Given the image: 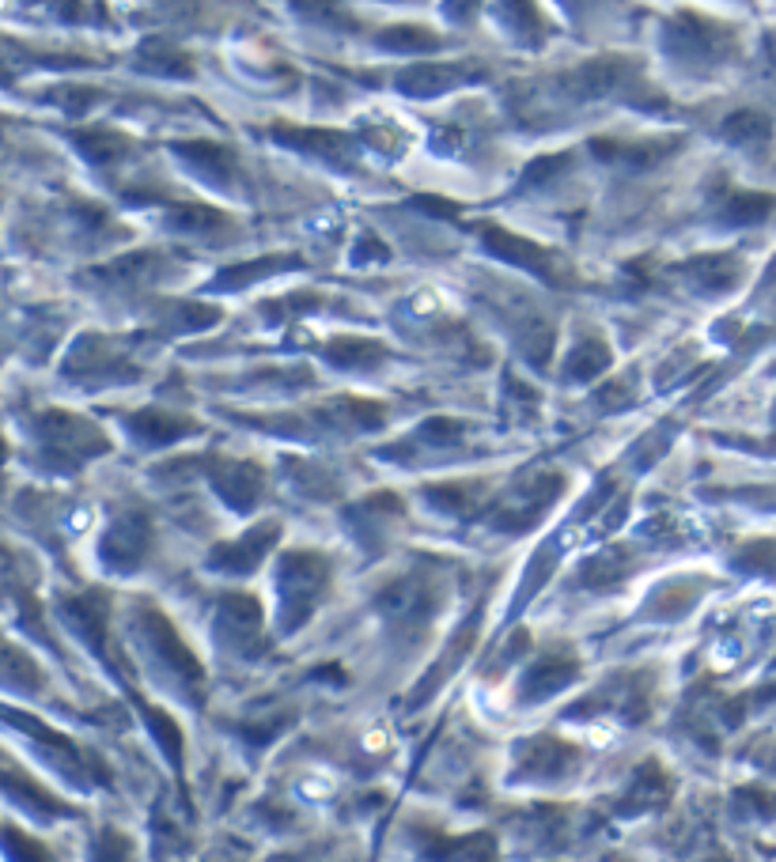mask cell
I'll return each mask as SVG.
<instances>
[{"instance_id": "6da1fadb", "label": "cell", "mask_w": 776, "mask_h": 862, "mask_svg": "<svg viewBox=\"0 0 776 862\" xmlns=\"http://www.w3.org/2000/svg\"><path fill=\"white\" fill-rule=\"evenodd\" d=\"M326 586V564L315 553H293L285 560V602L288 606H315V594Z\"/></svg>"}, {"instance_id": "7a4b0ae2", "label": "cell", "mask_w": 776, "mask_h": 862, "mask_svg": "<svg viewBox=\"0 0 776 862\" xmlns=\"http://www.w3.org/2000/svg\"><path fill=\"white\" fill-rule=\"evenodd\" d=\"M273 538H277V526H269V522H266V526L251 530L246 538L232 541V545L216 549L213 560H216L220 567H224L227 575H246V572H254V567H258L262 560H266Z\"/></svg>"}, {"instance_id": "3957f363", "label": "cell", "mask_w": 776, "mask_h": 862, "mask_svg": "<svg viewBox=\"0 0 776 862\" xmlns=\"http://www.w3.org/2000/svg\"><path fill=\"white\" fill-rule=\"evenodd\" d=\"M148 549V519L145 514H126V519L114 522V530L103 541V553L110 564L118 567H134Z\"/></svg>"}, {"instance_id": "277c9868", "label": "cell", "mask_w": 776, "mask_h": 862, "mask_svg": "<svg viewBox=\"0 0 776 862\" xmlns=\"http://www.w3.org/2000/svg\"><path fill=\"white\" fill-rule=\"evenodd\" d=\"M481 238L497 254H504L508 262L523 265V269H534V273H550V254H545L542 246H531L527 238H515V235H508V231H500V227H481Z\"/></svg>"}, {"instance_id": "5b68a950", "label": "cell", "mask_w": 776, "mask_h": 862, "mask_svg": "<svg viewBox=\"0 0 776 862\" xmlns=\"http://www.w3.org/2000/svg\"><path fill=\"white\" fill-rule=\"evenodd\" d=\"M273 137L299 148V152H315L326 159H341L349 152V140L330 129H273Z\"/></svg>"}, {"instance_id": "8992f818", "label": "cell", "mask_w": 776, "mask_h": 862, "mask_svg": "<svg viewBox=\"0 0 776 862\" xmlns=\"http://www.w3.org/2000/svg\"><path fill=\"white\" fill-rule=\"evenodd\" d=\"M621 79H625L621 61H591V65H584L580 73L568 76V87L576 95H606V92H614Z\"/></svg>"}, {"instance_id": "52a82bcc", "label": "cell", "mask_w": 776, "mask_h": 862, "mask_svg": "<svg viewBox=\"0 0 776 862\" xmlns=\"http://www.w3.org/2000/svg\"><path fill=\"white\" fill-rule=\"evenodd\" d=\"M451 84H458V73L455 68H439V65H417L398 76V87L410 95H439Z\"/></svg>"}, {"instance_id": "ba28073f", "label": "cell", "mask_w": 776, "mask_h": 862, "mask_svg": "<svg viewBox=\"0 0 776 862\" xmlns=\"http://www.w3.org/2000/svg\"><path fill=\"white\" fill-rule=\"evenodd\" d=\"M379 46L394 50V53H425V50H436L439 39L432 31H425V26L402 23V26H391V31L379 34Z\"/></svg>"}, {"instance_id": "9c48e42d", "label": "cell", "mask_w": 776, "mask_h": 862, "mask_svg": "<svg viewBox=\"0 0 776 862\" xmlns=\"http://www.w3.org/2000/svg\"><path fill=\"white\" fill-rule=\"evenodd\" d=\"M576 670H580L576 659H545V662H538L531 670V678H527V692H531V696H542V692L550 696V692L561 689Z\"/></svg>"}, {"instance_id": "30bf717a", "label": "cell", "mask_w": 776, "mask_h": 862, "mask_svg": "<svg viewBox=\"0 0 776 862\" xmlns=\"http://www.w3.org/2000/svg\"><path fill=\"white\" fill-rule=\"evenodd\" d=\"M773 209H776V198H769V193H731L727 204H723L731 224H754V220L769 216Z\"/></svg>"}, {"instance_id": "8fae6325", "label": "cell", "mask_w": 776, "mask_h": 862, "mask_svg": "<svg viewBox=\"0 0 776 862\" xmlns=\"http://www.w3.org/2000/svg\"><path fill=\"white\" fill-rule=\"evenodd\" d=\"M769 132H773L769 118H765V114H754V110L731 114L727 126H723V137H727L731 145H757V140H765Z\"/></svg>"}, {"instance_id": "7c38bea8", "label": "cell", "mask_w": 776, "mask_h": 862, "mask_svg": "<svg viewBox=\"0 0 776 862\" xmlns=\"http://www.w3.org/2000/svg\"><path fill=\"white\" fill-rule=\"evenodd\" d=\"M179 156H187V159H193V163H201L205 171H213V174H232L235 171V159H232V152L227 148H220V145H182L179 148Z\"/></svg>"}, {"instance_id": "4fadbf2b", "label": "cell", "mask_w": 776, "mask_h": 862, "mask_svg": "<svg viewBox=\"0 0 776 862\" xmlns=\"http://www.w3.org/2000/svg\"><path fill=\"white\" fill-rule=\"evenodd\" d=\"M76 145H81V148H84V156H87V159H95V163H107V159H114V156L126 152V140L114 137V132H103V129H95V132H81V137H76Z\"/></svg>"}, {"instance_id": "5bb4252c", "label": "cell", "mask_w": 776, "mask_h": 862, "mask_svg": "<svg viewBox=\"0 0 776 862\" xmlns=\"http://www.w3.org/2000/svg\"><path fill=\"white\" fill-rule=\"evenodd\" d=\"M296 12L307 15V20H319V23H330V26H352V15L346 8H338L333 0H293Z\"/></svg>"}, {"instance_id": "9a60e30c", "label": "cell", "mask_w": 776, "mask_h": 862, "mask_svg": "<svg viewBox=\"0 0 776 862\" xmlns=\"http://www.w3.org/2000/svg\"><path fill=\"white\" fill-rule=\"evenodd\" d=\"M137 428H145V432H148V439L163 443V439H174V435L190 432V424H187V421H179V416L145 413V416H137Z\"/></svg>"}, {"instance_id": "2e32d148", "label": "cell", "mask_w": 776, "mask_h": 862, "mask_svg": "<svg viewBox=\"0 0 776 862\" xmlns=\"http://www.w3.org/2000/svg\"><path fill=\"white\" fill-rule=\"evenodd\" d=\"M500 8H504V15L519 34H538V26H542L531 0H500Z\"/></svg>"}, {"instance_id": "e0dca14e", "label": "cell", "mask_w": 776, "mask_h": 862, "mask_svg": "<svg viewBox=\"0 0 776 862\" xmlns=\"http://www.w3.org/2000/svg\"><path fill=\"white\" fill-rule=\"evenodd\" d=\"M606 355H610V352H606V344L587 341L584 349L572 355V375L587 379V375H595V371H603L606 368Z\"/></svg>"}, {"instance_id": "ac0fdd59", "label": "cell", "mask_w": 776, "mask_h": 862, "mask_svg": "<svg viewBox=\"0 0 776 862\" xmlns=\"http://www.w3.org/2000/svg\"><path fill=\"white\" fill-rule=\"evenodd\" d=\"M330 355L338 363H360L364 355H383V344H375V341H338L330 349Z\"/></svg>"}, {"instance_id": "d6986e66", "label": "cell", "mask_w": 776, "mask_h": 862, "mask_svg": "<svg viewBox=\"0 0 776 862\" xmlns=\"http://www.w3.org/2000/svg\"><path fill=\"white\" fill-rule=\"evenodd\" d=\"M174 224L182 231H209L220 224V212L213 209H179L174 212Z\"/></svg>"}, {"instance_id": "ffe728a7", "label": "cell", "mask_w": 776, "mask_h": 862, "mask_svg": "<svg viewBox=\"0 0 776 862\" xmlns=\"http://www.w3.org/2000/svg\"><path fill=\"white\" fill-rule=\"evenodd\" d=\"M561 167H568V159L564 156H553V159H538V163L527 171V182H534V178H550V174H557Z\"/></svg>"}, {"instance_id": "44dd1931", "label": "cell", "mask_w": 776, "mask_h": 862, "mask_svg": "<svg viewBox=\"0 0 776 862\" xmlns=\"http://www.w3.org/2000/svg\"><path fill=\"white\" fill-rule=\"evenodd\" d=\"M481 0H447V15H455V20H470L474 12H478Z\"/></svg>"}, {"instance_id": "7402d4cb", "label": "cell", "mask_w": 776, "mask_h": 862, "mask_svg": "<svg viewBox=\"0 0 776 862\" xmlns=\"http://www.w3.org/2000/svg\"><path fill=\"white\" fill-rule=\"evenodd\" d=\"M568 4H580V0H568Z\"/></svg>"}]
</instances>
